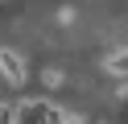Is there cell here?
Masks as SVG:
<instances>
[{"mask_svg":"<svg viewBox=\"0 0 128 124\" xmlns=\"http://www.w3.org/2000/svg\"><path fill=\"white\" fill-rule=\"evenodd\" d=\"M0 74L8 83H25V62H21V54H12V50H0Z\"/></svg>","mask_w":128,"mask_h":124,"instance_id":"obj_1","label":"cell"},{"mask_svg":"<svg viewBox=\"0 0 128 124\" xmlns=\"http://www.w3.org/2000/svg\"><path fill=\"white\" fill-rule=\"evenodd\" d=\"M108 70H112V74H128V50H120V54L108 58Z\"/></svg>","mask_w":128,"mask_h":124,"instance_id":"obj_2","label":"cell"},{"mask_svg":"<svg viewBox=\"0 0 128 124\" xmlns=\"http://www.w3.org/2000/svg\"><path fill=\"white\" fill-rule=\"evenodd\" d=\"M42 83H46V87H58V83H62V70H50V66H46V70H42Z\"/></svg>","mask_w":128,"mask_h":124,"instance_id":"obj_3","label":"cell"},{"mask_svg":"<svg viewBox=\"0 0 128 124\" xmlns=\"http://www.w3.org/2000/svg\"><path fill=\"white\" fill-rule=\"evenodd\" d=\"M58 124H87L83 116H74V112H58Z\"/></svg>","mask_w":128,"mask_h":124,"instance_id":"obj_4","label":"cell"}]
</instances>
